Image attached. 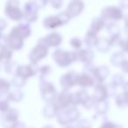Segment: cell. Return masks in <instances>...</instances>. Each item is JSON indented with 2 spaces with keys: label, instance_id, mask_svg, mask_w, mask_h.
Here are the masks:
<instances>
[{
  "label": "cell",
  "instance_id": "cell-1",
  "mask_svg": "<svg viewBox=\"0 0 128 128\" xmlns=\"http://www.w3.org/2000/svg\"><path fill=\"white\" fill-rule=\"evenodd\" d=\"M53 57L55 63L62 68H66L78 60L76 52H70L62 49L55 50L53 54Z\"/></svg>",
  "mask_w": 128,
  "mask_h": 128
},
{
  "label": "cell",
  "instance_id": "cell-2",
  "mask_svg": "<svg viewBox=\"0 0 128 128\" xmlns=\"http://www.w3.org/2000/svg\"><path fill=\"white\" fill-rule=\"evenodd\" d=\"M79 117H80V112L74 105L73 107L70 106L64 110H60L57 116V119L58 122L62 126H68L71 123L76 122Z\"/></svg>",
  "mask_w": 128,
  "mask_h": 128
},
{
  "label": "cell",
  "instance_id": "cell-3",
  "mask_svg": "<svg viewBox=\"0 0 128 128\" xmlns=\"http://www.w3.org/2000/svg\"><path fill=\"white\" fill-rule=\"evenodd\" d=\"M20 3L18 0H8L6 4L4 12L9 18L14 21H20L24 18V12L20 8Z\"/></svg>",
  "mask_w": 128,
  "mask_h": 128
},
{
  "label": "cell",
  "instance_id": "cell-4",
  "mask_svg": "<svg viewBox=\"0 0 128 128\" xmlns=\"http://www.w3.org/2000/svg\"><path fill=\"white\" fill-rule=\"evenodd\" d=\"M40 90L41 98L46 101V103H51L55 100L57 96V90L54 88L53 84L49 82H45L43 81L40 85Z\"/></svg>",
  "mask_w": 128,
  "mask_h": 128
},
{
  "label": "cell",
  "instance_id": "cell-5",
  "mask_svg": "<svg viewBox=\"0 0 128 128\" xmlns=\"http://www.w3.org/2000/svg\"><path fill=\"white\" fill-rule=\"evenodd\" d=\"M48 46L40 43H38L37 46H34L29 54V60H30L31 64L37 65L40 60L44 59L48 55Z\"/></svg>",
  "mask_w": 128,
  "mask_h": 128
},
{
  "label": "cell",
  "instance_id": "cell-6",
  "mask_svg": "<svg viewBox=\"0 0 128 128\" xmlns=\"http://www.w3.org/2000/svg\"><path fill=\"white\" fill-rule=\"evenodd\" d=\"M38 10L39 7L36 6L34 0L27 1L24 10V18L26 21L30 23L35 22L38 20Z\"/></svg>",
  "mask_w": 128,
  "mask_h": 128
},
{
  "label": "cell",
  "instance_id": "cell-7",
  "mask_svg": "<svg viewBox=\"0 0 128 128\" xmlns=\"http://www.w3.org/2000/svg\"><path fill=\"white\" fill-rule=\"evenodd\" d=\"M54 103L56 104L60 110L68 108L72 104V94L68 92V90L64 89L62 92L57 95Z\"/></svg>",
  "mask_w": 128,
  "mask_h": 128
},
{
  "label": "cell",
  "instance_id": "cell-8",
  "mask_svg": "<svg viewBox=\"0 0 128 128\" xmlns=\"http://www.w3.org/2000/svg\"><path fill=\"white\" fill-rule=\"evenodd\" d=\"M101 15L104 20H120L124 17L122 10L116 6H108L106 8H104Z\"/></svg>",
  "mask_w": 128,
  "mask_h": 128
},
{
  "label": "cell",
  "instance_id": "cell-9",
  "mask_svg": "<svg viewBox=\"0 0 128 128\" xmlns=\"http://www.w3.org/2000/svg\"><path fill=\"white\" fill-rule=\"evenodd\" d=\"M2 124L7 123L6 126H11V127H16L18 121V112L16 109L10 108L7 112L2 113Z\"/></svg>",
  "mask_w": 128,
  "mask_h": 128
},
{
  "label": "cell",
  "instance_id": "cell-10",
  "mask_svg": "<svg viewBox=\"0 0 128 128\" xmlns=\"http://www.w3.org/2000/svg\"><path fill=\"white\" fill-rule=\"evenodd\" d=\"M62 41V38L60 34H59L58 32H51L46 37L40 39L38 43H40L48 48H54V46H58L59 45H60Z\"/></svg>",
  "mask_w": 128,
  "mask_h": 128
},
{
  "label": "cell",
  "instance_id": "cell-11",
  "mask_svg": "<svg viewBox=\"0 0 128 128\" xmlns=\"http://www.w3.org/2000/svg\"><path fill=\"white\" fill-rule=\"evenodd\" d=\"M77 77H78V74H76L75 71L68 72L62 76L60 78V85L63 89L68 90L70 88H72L77 84Z\"/></svg>",
  "mask_w": 128,
  "mask_h": 128
},
{
  "label": "cell",
  "instance_id": "cell-12",
  "mask_svg": "<svg viewBox=\"0 0 128 128\" xmlns=\"http://www.w3.org/2000/svg\"><path fill=\"white\" fill-rule=\"evenodd\" d=\"M84 9V4L82 0H72L68 4L66 12L71 18H75V17L78 16Z\"/></svg>",
  "mask_w": 128,
  "mask_h": 128
},
{
  "label": "cell",
  "instance_id": "cell-13",
  "mask_svg": "<svg viewBox=\"0 0 128 128\" xmlns=\"http://www.w3.org/2000/svg\"><path fill=\"white\" fill-rule=\"evenodd\" d=\"M31 32H32V31H31V28L28 25H26V24H20V25L13 27L10 34L25 40L31 35Z\"/></svg>",
  "mask_w": 128,
  "mask_h": 128
},
{
  "label": "cell",
  "instance_id": "cell-14",
  "mask_svg": "<svg viewBox=\"0 0 128 128\" xmlns=\"http://www.w3.org/2000/svg\"><path fill=\"white\" fill-rule=\"evenodd\" d=\"M92 96L96 102L106 100L110 96L109 90H108V86L104 85V84H98L96 87L95 88Z\"/></svg>",
  "mask_w": 128,
  "mask_h": 128
},
{
  "label": "cell",
  "instance_id": "cell-15",
  "mask_svg": "<svg viewBox=\"0 0 128 128\" xmlns=\"http://www.w3.org/2000/svg\"><path fill=\"white\" fill-rule=\"evenodd\" d=\"M91 74H92L93 77L98 82H103L108 77L109 74H110V70H109V68L107 66L95 67L94 70L91 72Z\"/></svg>",
  "mask_w": 128,
  "mask_h": 128
},
{
  "label": "cell",
  "instance_id": "cell-16",
  "mask_svg": "<svg viewBox=\"0 0 128 128\" xmlns=\"http://www.w3.org/2000/svg\"><path fill=\"white\" fill-rule=\"evenodd\" d=\"M34 64L32 65H22V66H18L17 68L16 74L20 76H22L25 79H28L30 77L34 76L36 74L37 70L34 68Z\"/></svg>",
  "mask_w": 128,
  "mask_h": 128
},
{
  "label": "cell",
  "instance_id": "cell-17",
  "mask_svg": "<svg viewBox=\"0 0 128 128\" xmlns=\"http://www.w3.org/2000/svg\"><path fill=\"white\" fill-rule=\"evenodd\" d=\"M43 24H44L45 27L49 28V29H54V28H57V27L60 26L64 25L63 22L62 21V20H60V16H59L58 14L54 15V16L46 17L44 20V21H43Z\"/></svg>",
  "mask_w": 128,
  "mask_h": 128
},
{
  "label": "cell",
  "instance_id": "cell-18",
  "mask_svg": "<svg viewBox=\"0 0 128 128\" xmlns=\"http://www.w3.org/2000/svg\"><path fill=\"white\" fill-rule=\"evenodd\" d=\"M42 112H43V115L46 118H55L58 116L60 110H59V108L56 106V104L54 102H51V103H48L45 105Z\"/></svg>",
  "mask_w": 128,
  "mask_h": 128
},
{
  "label": "cell",
  "instance_id": "cell-19",
  "mask_svg": "<svg viewBox=\"0 0 128 128\" xmlns=\"http://www.w3.org/2000/svg\"><path fill=\"white\" fill-rule=\"evenodd\" d=\"M94 77L90 76L88 73L84 72L82 74H78L77 77V85L81 87H91L94 85Z\"/></svg>",
  "mask_w": 128,
  "mask_h": 128
},
{
  "label": "cell",
  "instance_id": "cell-20",
  "mask_svg": "<svg viewBox=\"0 0 128 128\" xmlns=\"http://www.w3.org/2000/svg\"><path fill=\"white\" fill-rule=\"evenodd\" d=\"M89 94L86 90H81L79 91H76L74 94H72V105H79L82 104L88 99L89 98Z\"/></svg>",
  "mask_w": 128,
  "mask_h": 128
},
{
  "label": "cell",
  "instance_id": "cell-21",
  "mask_svg": "<svg viewBox=\"0 0 128 128\" xmlns=\"http://www.w3.org/2000/svg\"><path fill=\"white\" fill-rule=\"evenodd\" d=\"M77 58L84 63H90L92 62L94 59V53L90 49H81L76 52Z\"/></svg>",
  "mask_w": 128,
  "mask_h": 128
},
{
  "label": "cell",
  "instance_id": "cell-22",
  "mask_svg": "<svg viewBox=\"0 0 128 128\" xmlns=\"http://www.w3.org/2000/svg\"><path fill=\"white\" fill-rule=\"evenodd\" d=\"M104 26H105V20L103 17L95 18L94 20L91 21L90 30L96 32V34H98V32H99Z\"/></svg>",
  "mask_w": 128,
  "mask_h": 128
},
{
  "label": "cell",
  "instance_id": "cell-23",
  "mask_svg": "<svg viewBox=\"0 0 128 128\" xmlns=\"http://www.w3.org/2000/svg\"><path fill=\"white\" fill-rule=\"evenodd\" d=\"M96 48L101 53H106L110 48L112 46L110 41L109 39H105V38H98V41L96 44Z\"/></svg>",
  "mask_w": 128,
  "mask_h": 128
},
{
  "label": "cell",
  "instance_id": "cell-24",
  "mask_svg": "<svg viewBox=\"0 0 128 128\" xmlns=\"http://www.w3.org/2000/svg\"><path fill=\"white\" fill-rule=\"evenodd\" d=\"M98 38L96 37V34L92 31L89 30L86 34L85 36V44L89 48H92V46H96V41H98Z\"/></svg>",
  "mask_w": 128,
  "mask_h": 128
},
{
  "label": "cell",
  "instance_id": "cell-25",
  "mask_svg": "<svg viewBox=\"0 0 128 128\" xmlns=\"http://www.w3.org/2000/svg\"><path fill=\"white\" fill-rule=\"evenodd\" d=\"M7 98L10 101L18 103V102H20L23 100L24 93L20 90H15L11 91V92H7Z\"/></svg>",
  "mask_w": 128,
  "mask_h": 128
},
{
  "label": "cell",
  "instance_id": "cell-26",
  "mask_svg": "<svg viewBox=\"0 0 128 128\" xmlns=\"http://www.w3.org/2000/svg\"><path fill=\"white\" fill-rule=\"evenodd\" d=\"M126 60V59H124V54H123L122 53H114L113 54L110 56V63L113 65V66L115 67H118L122 65L123 62Z\"/></svg>",
  "mask_w": 128,
  "mask_h": 128
},
{
  "label": "cell",
  "instance_id": "cell-27",
  "mask_svg": "<svg viewBox=\"0 0 128 128\" xmlns=\"http://www.w3.org/2000/svg\"><path fill=\"white\" fill-rule=\"evenodd\" d=\"M12 56V48H10L8 46L4 44H1V60L2 62H6V60H10Z\"/></svg>",
  "mask_w": 128,
  "mask_h": 128
},
{
  "label": "cell",
  "instance_id": "cell-28",
  "mask_svg": "<svg viewBox=\"0 0 128 128\" xmlns=\"http://www.w3.org/2000/svg\"><path fill=\"white\" fill-rule=\"evenodd\" d=\"M95 110L96 112L99 115H103L105 114L109 110V104L106 100H104V101L96 102V104L95 106Z\"/></svg>",
  "mask_w": 128,
  "mask_h": 128
},
{
  "label": "cell",
  "instance_id": "cell-29",
  "mask_svg": "<svg viewBox=\"0 0 128 128\" xmlns=\"http://www.w3.org/2000/svg\"><path fill=\"white\" fill-rule=\"evenodd\" d=\"M108 34H110V37H114V36L120 35V27L118 24L114 22H110L106 26Z\"/></svg>",
  "mask_w": 128,
  "mask_h": 128
},
{
  "label": "cell",
  "instance_id": "cell-30",
  "mask_svg": "<svg viewBox=\"0 0 128 128\" xmlns=\"http://www.w3.org/2000/svg\"><path fill=\"white\" fill-rule=\"evenodd\" d=\"M116 104L118 107H126L128 105V94L123 93L116 98Z\"/></svg>",
  "mask_w": 128,
  "mask_h": 128
},
{
  "label": "cell",
  "instance_id": "cell-31",
  "mask_svg": "<svg viewBox=\"0 0 128 128\" xmlns=\"http://www.w3.org/2000/svg\"><path fill=\"white\" fill-rule=\"evenodd\" d=\"M4 68L6 70V73L11 74V73H14V71H17V68L18 67L16 66V63L13 62L10 60H6V62H4Z\"/></svg>",
  "mask_w": 128,
  "mask_h": 128
},
{
  "label": "cell",
  "instance_id": "cell-32",
  "mask_svg": "<svg viewBox=\"0 0 128 128\" xmlns=\"http://www.w3.org/2000/svg\"><path fill=\"white\" fill-rule=\"evenodd\" d=\"M12 82V84L14 86H16V87H18V88H22L26 84V79L23 78V77L20 76L15 74V76H13Z\"/></svg>",
  "mask_w": 128,
  "mask_h": 128
},
{
  "label": "cell",
  "instance_id": "cell-33",
  "mask_svg": "<svg viewBox=\"0 0 128 128\" xmlns=\"http://www.w3.org/2000/svg\"><path fill=\"white\" fill-rule=\"evenodd\" d=\"M38 72H39L40 77L42 79H44L45 77L48 76L52 72V68L49 65H44V66L40 67L38 68Z\"/></svg>",
  "mask_w": 128,
  "mask_h": 128
},
{
  "label": "cell",
  "instance_id": "cell-34",
  "mask_svg": "<svg viewBox=\"0 0 128 128\" xmlns=\"http://www.w3.org/2000/svg\"><path fill=\"white\" fill-rule=\"evenodd\" d=\"M110 84L115 86V87H118V86L123 85L124 84V77H123V76L119 75V74H116V75H114L112 77Z\"/></svg>",
  "mask_w": 128,
  "mask_h": 128
},
{
  "label": "cell",
  "instance_id": "cell-35",
  "mask_svg": "<svg viewBox=\"0 0 128 128\" xmlns=\"http://www.w3.org/2000/svg\"><path fill=\"white\" fill-rule=\"evenodd\" d=\"M96 101L93 98V96H89L88 99L82 104V106H84V108L87 109V110H90L91 108L96 106Z\"/></svg>",
  "mask_w": 128,
  "mask_h": 128
},
{
  "label": "cell",
  "instance_id": "cell-36",
  "mask_svg": "<svg viewBox=\"0 0 128 128\" xmlns=\"http://www.w3.org/2000/svg\"><path fill=\"white\" fill-rule=\"evenodd\" d=\"M11 88V84L8 81L4 80V78H1V84H0V89H1V93L9 92V90Z\"/></svg>",
  "mask_w": 128,
  "mask_h": 128
},
{
  "label": "cell",
  "instance_id": "cell-37",
  "mask_svg": "<svg viewBox=\"0 0 128 128\" xmlns=\"http://www.w3.org/2000/svg\"><path fill=\"white\" fill-rule=\"evenodd\" d=\"M70 44H71V46H73L74 48L79 49V48L82 46V40H81L79 38L74 37V38H72L71 40H70Z\"/></svg>",
  "mask_w": 128,
  "mask_h": 128
},
{
  "label": "cell",
  "instance_id": "cell-38",
  "mask_svg": "<svg viewBox=\"0 0 128 128\" xmlns=\"http://www.w3.org/2000/svg\"><path fill=\"white\" fill-rule=\"evenodd\" d=\"M9 101L8 99H1V105H0V110L1 112H7L10 109V104H9Z\"/></svg>",
  "mask_w": 128,
  "mask_h": 128
},
{
  "label": "cell",
  "instance_id": "cell-39",
  "mask_svg": "<svg viewBox=\"0 0 128 128\" xmlns=\"http://www.w3.org/2000/svg\"><path fill=\"white\" fill-rule=\"evenodd\" d=\"M49 2L54 9H59L62 7L63 0H49Z\"/></svg>",
  "mask_w": 128,
  "mask_h": 128
},
{
  "label": "cell",
  "instance_id": "cell-40",
  "mask_svg": "<svg viewBox=\"0 0 128 128\" xmlns=\"http://www.w3.org/2000/svg\"><path fill=\"white\" fill-rule=\"evenodd\" d=\"M119 46L123 52L128 54V40H122L119 43Z\"/></svg>",
  "mask_w": 128,
  "mask_h": 128
},
{
  "label": "cell",
  "instance_id": "cell-41",
  "mask_svg": "<svg viewBox=\"0 0 128 128\" xmlns=\"http://www.w3.org/2000/svg\"><path fill=\"white\" fill-rule=\"evenodd\" d=\"M34 1L36 4V6L39 7V9L45 7L48 4V3L49 2V0H34Z\"/></svg>",
  "mask_w": 128,
  "mask_h": 128
},
{
  "label": "cell",
  "instance_id": "cell-42",
  "mask_svg": "<svg viewBox=\"0 0 128 128\" xmlns=\"http://www.w3.org/2000/svg\"><path fill=\"white\" fill-rule=\"evenodd\" d=\"M121 68H122L123 71L128 73V60H126L124 62H123L122 65H121Z\"/></svg>",
  "mask_w": 128,
  "mask_h": 128
},
{
  "label": "cell",
  "instance_id": "cell-43",
  "mask_svg": "<svg viewBox=\"0 0 128 128\" xmlns=\"http://www.w3.org/2000/svg\"><path fill=\"white\" fill-rule=\"evenodd\" d=\"M119 4L122 8H128V0H119Z\"/></svg>",
  "mask_w": 128,
  "mask_h": 128
},
{
  "label": "cell",
  "instance_id": "cell-44",
  "mask_svg": "<svg viewBox=\"0 0 128 128\" xmlns=\"http://www.w3.org/2000/svg\"><path fill=\"white\" fill-rule=\"evenodd\" d=\"M124 92L128 94V82L124 84Z\"/></svg>",
  "mask_w": 128,
  "mask_h": 128
},
{
  "label": "cell",
  "instance_id": "cell-45",
  "mask_svg": "<svg viewBox=\"0 0 128 128\" xmlns=\"http://www.w3.org/2000/svg\"><path fill=\"white\" fill-rule=\"evenodd\" d=\"M4 23H6V21H4V18H2V20H1V25H2V27H1V30H2V31L4 29V26H6V24H4Z\"/></svg>",
  "mask_w": 128,
  "mask_h": 128
},
{
  "label": "cell",
  "instance_id": "cell-46",
  "mask_svg": "<svg viewBox=\"0 0 128 128\" xmlns=\"http://www.w3.org/2000/svg\"><path fill=\"white\" fill-rule=\"evenodd\" d=\"M124 27H128V15L124 18Z\"/></svg>",
  "mask_w": 128,
  "mask_h": 128
}]
</instances>
